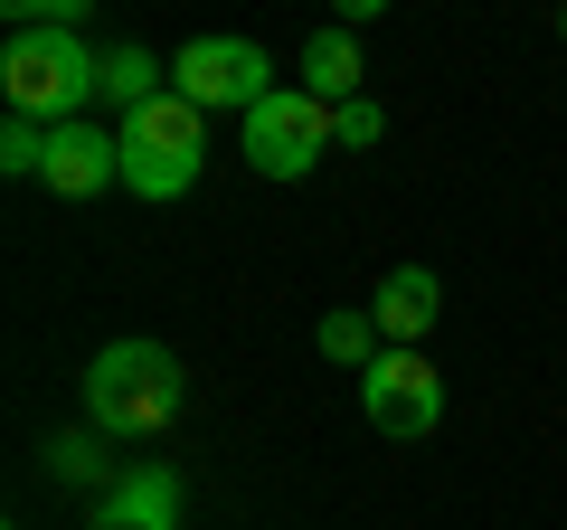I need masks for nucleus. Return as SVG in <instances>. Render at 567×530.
Instances as JSON below:
<instances>
[{"instance_id":"1","label":"nucleus","mask_w":567,"mask_h":530,"mask_svg":"<svg viewBox=\"0 0 567 530\" xmlns=\"http://www.w3.org/2000/svg\"><path fill=\"white\" fill-rule=\"evenodd\" d=\"M181 408H189L181 350H162V342H104L95 360H85V427L114 436V446H152V436H171Z\"/></svg>"},{"instance_id":"2","label":"nucleus","mask_w":567,"mask_h":530,"mask_svg":"<svg viewBox=\"0 0 567 530\" xmlns=\"http://www.w3.org/2000/svg\"><path fill=\"white\" fill-rule=\"evenodd\" d=\"M0 95H10V114L29 123H85L76 104L104 95V58L76 39L66 20H39V29H10V48H0Z\"/></svg>"},{"instance_id":"3","label":"nucleus","mask_w":567,"mask_h":530,"mask_svg":"<svg viewBox=\"0 0 567 530\" xmlns=\"http://www.w3.org/2000/svg\"><path fill=\"white\" fill-rule=\"evenodd\" d=\"M114 143H123V181H133V200H181V190L199 181V162H208V114L171 85V95H152L142 114L114 123Z\"/></svg>"},{"instance_id":"4","label":"nucleus","mask_w":567,"mask_h":530,"mask_svg":"<svg viewBox=\"0 0 567 530\" xmlns=\"http://www.w3.org/2000/svg\"><path fill=\"white\" fill-rule=\"evenodd\" d=\"M171 85H181L199 114H256V104L275 95V58H265L256 39H189L181 58H171Z\"/></svg>"},{"instance_id":"5","label":"nucleus","mask_w":567,"mask_h":530,"mask_svg":"<svg viewBox=\"0 0 567 530\" xmlns=\"http://www.w3.org/2000/svg\"><path fill=\"white\" fill-rule=\"evenodd\" d=\"M360 417L388 436V446H416V436L445 427V379L425 350H388L379 369H360Z\"/></svg>"},{"instance_id":"6","label":"nucleus","mask_w":567,"mask_h":530,"mask_svg":"<svg viewBox=\"0 0 567 530\" xmlns=\"http://www.w3.org/2000/svg\"><path fill=\"white\" fill-rule=\"evenodd\" d=\"M322 152H331V104H312L303 85H275V95L246 114V162H256L265 181H303Z\"/></svg>"},{"instance_id":"7","label":"nucleus","mask_w":567,"mask_h":530,"mask_svg":"<svg viewBox=\"0 0 567 530\" xmlns=\"http://www.w3.org/2000/svg\"><path fill=\"white\" fill-rule=\"evenodd\" d=\"M58 200H95V190L123 181V143L104 133V123H58L48 133V171H39Z\"/></svg>"},{"instance_id":"8","label":"nucleus","mask_w":567,"mask_h":530,"mask_svg":"<svg viewBox=\"0 0 567 530\" xmlns=\"http://www.w3.org/2000/svg\"><path fill=\"white\" fill-rule=\"evenodd\" d=\"M85 530H181V473L171 465H133L95 492V521Z\"/></svg>"},{"instance_id":"9","label":"nucleus","mask_w":567,"mask_h":530,"mask_svg":"<svg viewBox=\"0 0 567 530\" xmlns=\"http://www.w3.org/2000/svg\"><path fill=\"white\" fill-rule=\"evenodd\" d=\"M435 313H445V285H435L425 265H398V275H379V294H369V323H379L388 350H416L425 332H435Z\"/></svg>"},{"instance_id":"10","label":"nucleus","mask_w":567,"mask_h":530,"mask_svg":"<svg viewBox=\"0 0 567 530\" xmlns=\"http://www.w3.org/2000/svg\"><path fill=\"white\" fill-rule=\"evenodd\" d=\"M360 39H350V29H312L303 39V95L312 104H331V114H341V104H360Z\"/></svg>"},{"instance_id":"11","label":"nucleus","mask_w":567,"mask_h":530,"mask_svg":"<svg viewBox=\"0 0 567 530\" xmlns=\"http://www.w3.org/2000/svg\"><path fill=\"white\" fill-rule=\"evenodd\" d=\"M104 95H114L123 114H142L152 95H171V67L152 58V48H114V58H104Z\"/></svg>"},{"instance_id":"12","label":"nucleus","mask_w":567,"mask_h":530,"mask_svg":"<svg viewBox=\"0 0 567 530\" xmlns=\"http://www.w3.org/2000/svg\"><path fill=\"white\" fill-rule=\"evenodd\" d=\"M322 350H331L341 369H379V360H388V342H379V323H369V304H360V313H331V323H322Z\"/></svg>"},{"instance_id":"13","label":"nucleus","mask_w":567,"mask_h":530,"mask_svg":"<svg viewBox=\"0 0 567 530\" xmlns=\"http://www.w3.org/2000/svg\"><path fill=\"white\" fill-rule=\"evenodd\" d=\"M0 171L39 181V171H48V123H29V114H10V123H0Z\"/></svg>"},{"instance_id":"14","label":"nucleus","mask_w":567,"mask_h":530,"mask_svg":"<svg viewBox=\"0 0 567 530\" xmlns=\"http://www.w3.org/2000/svg\"><path fill=\"white\" fill-rule=\"evenodd\" d=\"M48 473H58V483H95V473H104V455H95V436H85V427H66L58 446H48Z\"/></svg>"},{"instance_id":"15","label":"nucleus","mask_w":567,"mask_h":530,"mask_svg":"<svg viewBox=\"0 0 567 530\" xmlns=\"http://www.w3.org/2000/svg\"><path fill=\"white\" fill-rule=\"evenodd\" d=\"M331 143H341V152H369V143H379V104H341V114H331Z\"/></svg>"},{"instance_id":"16","label":"nucleus","mask_w":567,"mask_h":530,"mask_svg":"<svg viewBox=\"0 0 567 530\" xmlns=\"http://www.w3.org/2000/svg\"><path fill=\"white\" fill-rule=\"evenodd\" d=\"M558 29H567V20H558Z\"/></svg>"}]
</instances>
